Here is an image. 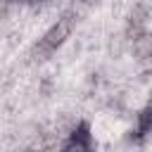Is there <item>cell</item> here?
<instances>
[{
	"label": "cell",
	"mask_w": 152,
	"mask_h": 152,
	"mask_svg": "<svg viewBox=\"0 0 152 152\" xmlns=\"http://www.w3.org/2000/svg\"><path fill=\"white\" fill-rule=\"evenodd\" d=\"M74 26H76V14H74V12L59 14L57 21H55V24L38 38V43L33 45L31 57H33V59H45V57H50L55 50H59V48L66 43V38L71 36Z\"/></svg>",
	"instance_id": "6da1fadb"
},
{
	"label": "cell",
	"mask_w": 152,
	"mask_h": 152,
	"mask_svg": "<svg viewBox=\"0 0 152 152\" xmlns=\"http://www.w3.org/2000/svg\"><path fill=\"white\" fill-rule=\"evenodd\" d=\"M62 150L66 152H88L93 150V133H90V124L88 121H76L74 128L66 133V140L59 142Z\"/></svg>",
	"instance_id": "7a4b0ae2"
},
{
	"label": "cell",
	"mask_w": 152,
	"mask_h": 152,
	"mask_svg": "<svg viewBox=\"0 0 152 152\" xmlns=\"http://www.w3.org/2000/svg\"><path fill=\"white\" fill-rule=\"evenodd\" d=\"M150 19V7L145 2H135L126 17V28H124V36L131 40L133 36H138L140 31H145V24Z\"/></svg>",
	"instance_id": "3957f363"
},
{
	"label": "cell",
	"mask_w": 152,
	"mask_h": 152,
	"mask_svg": "<svg viewBox=\"0 0 152 152\" xmlns=\"http://www.w3.org/2000/svg\"><path fill=\"white\" fill-rule=\"evenodd\" d=\"M150 133H152V107L145 104V107L135 114V128L131 131V140L142 142Z\"/></svg>",
	"instance_id": "277c9868"
},
{
	"label": "cell",
	"mask_w": 152,
	"mask_h": 152,
	"mask_svg": "<svg viewBox=\"0 0 152 152\" xmlns=\"http://www.w3.org/2000/svg\"><path fill=\"white\" fill-rule=\"evenodd\" d=\"M131 52L140 62L152 59V31H140L138 36H133L131 38Z\"/></svg>",
	"instance_id": "5b68a950"
},
{
	"label": "cell",
	"mask_w": 152,
	"mask_h": 152,
	"mask_svg": "<svg viewBox=\"0 0 152 152\" xmlns=\"http://www.w3.org/2000/svg\"><path fill=\"white\" fill-rule=\"evenodd\" d=\"M81 2H86V5H97L100 0H81Z\"/></svg>",
	"instance_id": "8992f818"
},
{
	"label": "cell",
	"mask_w": 152,
	"mask_h": 152,
	"mask_svg": "<svg viewBox=\"0 0 152 152\" xmlns=\"http://www.w3.org/2000/svg\"><path fill=\"white\" fill-rule=\"evenodd\" d=\"M147 107H152V93H150V97H147Z\"/></svg>",
	"instance_id": "52a82bcc"
}]
</instances>
